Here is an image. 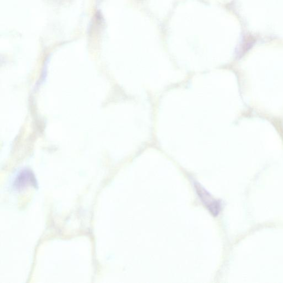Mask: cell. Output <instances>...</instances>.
Returning a JSON list of instances; mask_svg holds the SVG:
<instances>
[{"label": "cell", "instance_id": "2", "mask_svg": "<svg viewBox=\"0 0 283 283\" xmlns=\"http://www.w3.org/2000/svg\"><path fill=\"white\" fill-rule=\"evenodd\" d=\"M15 187L17 189H23L28 186H37V181L33 173L28 170H25L21 172L19 175L16 178L15 184Z\"/></svg>", "mask_w": 283, "mask_h": 283}, {"label": "cell", "instance_id": "1", "mask_svg": "<svg viewBox=\"0 0 283 283\" xmlns=\"http://www.w3.org/2000/svg\"><path fill=\"white\" fill-rule=\"evenodd\" d=\"M195 187L198 196L205 206L209 210V212L214 216L218 215L221 209L220 204L218 201L215 200L209 192L204 189L200 185L195 184Z\"/></svg>", "mask_w": 283, "mask_h": 283}]
</instances>
